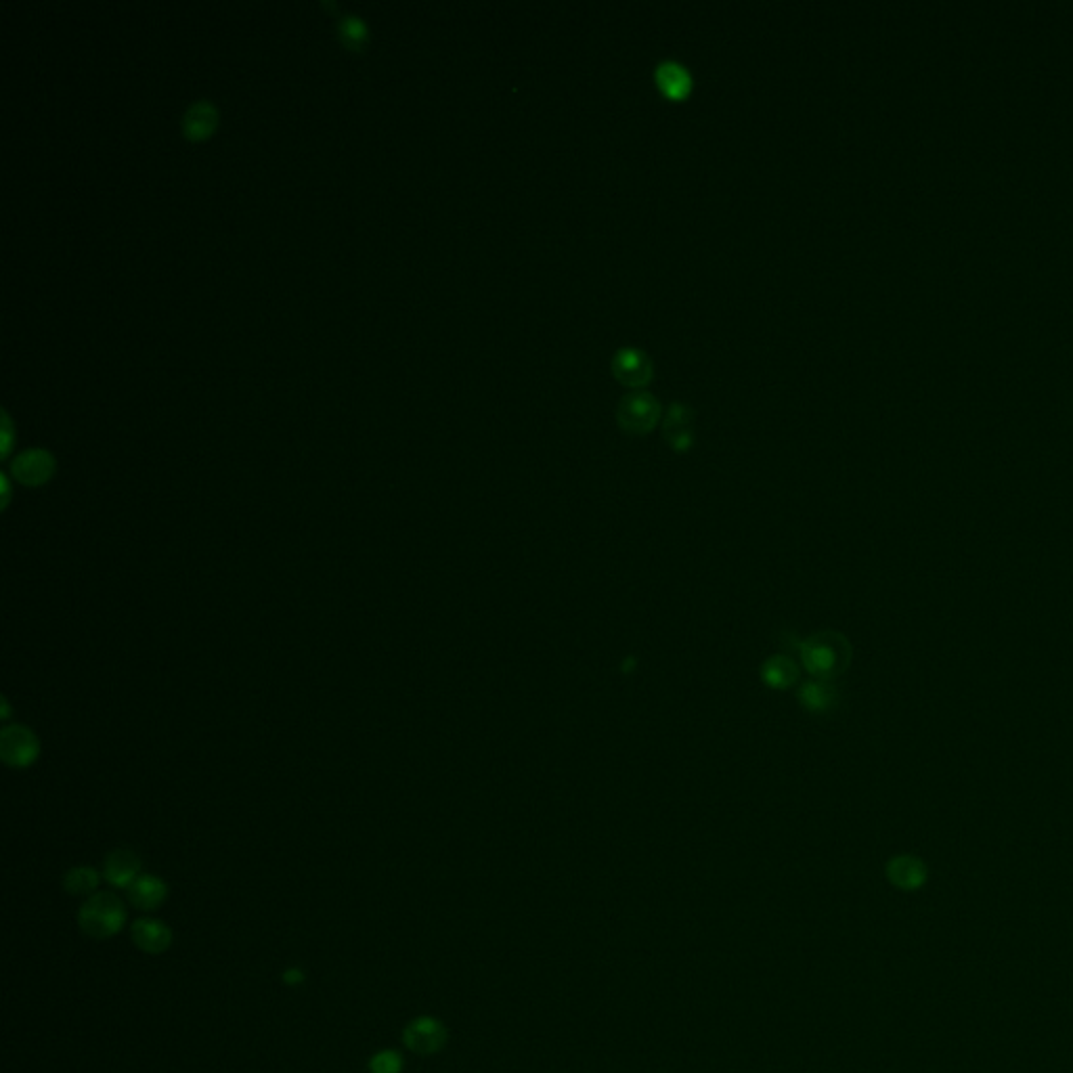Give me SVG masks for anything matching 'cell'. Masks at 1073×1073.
Here are the masks:
<instances>
[{"label":"cell","instance_id":"obj_21","mask_svg":"<svg viewBox=\"0 0 1073 1073\" xmlns=\"http://www.w3.org/2000/svg\"><path fill=\"white\" fill-rule=\"evenodd\" d=\"M283 981L290 983V985L300 983V981H304V973L300 969H290V971H286V975H283Z\"/></svg>","mask_w":1073,"mask_h":1073},{"label":"cell","instance_id":"obj_7","mask_svg":"<svg viewBox=\"0 0 1073 1073\" xmlns=\"http://www.w3.org/2000/svg\"><path fill=\"white\" fill-rule=\"evenodd\" d=\"M885 874L887 881L900 891H918L929 881L927 864L921 858L910 856V853L891 858L885 866Z\"/></svg>","mask_w":1073,"mask_h":1073},{"label":"cell","instance_id":"obj_1","mask_svg":"<svg viewBox=\"0 0 1073 1073\" xmlns=\"http://www.w3.org/2000/svg\"><path fill=\"white\" fill-rule=\"evenodd\" d=\"M799 652L805 669L822 682H832L841 677L849 669L853 656L849 640L843 633L832 629L812 635L799 646Z\"/></svg>","mask_w":1073,"mask_h":1073},{"label":"cell","instance_id":"obj_16","mask_svg":"<svg viewBox=\"0 0 1073 1073\" xmlns=\"http://www.w3.org/2000/svg\"><path fill=\"white\" fill-rule=\"evenodd\" d=\"M761 677L770 688L786 690L799 680V669L795 661L788 659V656H772V659L763 663Z\"/></svg>","mask_w":1073,"mask_h":1073},{"label":"cell","instance_id":"obj_13","mask_svg":"<svg viewBox=\"0 0 1073 1073\" xmlns=\"http://www.w3.org/2000/svg\"><path fill=\"white\" fill-rule=\"evenodd\" d=\"M126 891H128V902L143 912L158 910L168 897L166 883L160 877H153V874H141V877Z\"/></svg>","mask_w":1073,"mask_h":1073},{"label":"cell","instance_id":"obj_3","mask_svg":"<svg viewBox=\"0 0 1073 1073\" xmlns=\"http://www.w3.org/2000/svg\"><path fill=\"white\" fill-rule=\"evenodd\" d=\"M661 418V405L650 392H631L621 399L617 420L625 432L646 434Z\"/></svg>","mask_w":1073,"mask_h":1073},{"label":"cell","instance_id":"obj_19","mask_svg":"<svg viewBox=\"0 0 1073 1073\" xmlns=\"http://www.w3.org/2000/svg\"><path fill=\"white\" fill-rule=\"evenodd\" d=\"M403 1065V1057L397 1050H380L369 1061V1073H401Z\"/></svg>","mask_w":1073,"mask_h":1073},{"label":"cell","instance_id":"obj_12","mask_svg":"<svg viewBox=\"0 0 1073 1073\" xmlns=\"http://www.w3.org/2000/svg\"><path fill=\"white\" fill-rule=\"evenodd\" d=\"M663 434L675 451H688L692 445V409L673 403L665 415Z\"/></svg>","mask_w":1073,"mask_h":1073},{"label":"cell","instance_id":"obj_14","mask_svg":"<svg viewBox=\"0 0 1073 1073\" xmlns=\"http://www.w3.org/2000/svg\"><path fill=\"white\" fill-rule=\"evenodd\" d=\"M654 78H656V84H659V89L665 93V97L673 101L688 97L692 91V76L684 65L677 61H663L656 65Z\"/></svg>","mask_w":1073,"mask_h":1073},{"label":"cell","instance_id":"obj_20","mask_svg":"<svg viewBox=\"0 0 1073 1073\" xmlns=\"http://www.w3.org/2000/svg\"><path fill=\"white\" fill-rule=\"evenodd\" d=\"M11 434H13L11 422H9V415L5 413V418H3V455H7L9 449H11V441H13Z\"/></svg>","mask_w":1073,"mask_h":1073},{"label":"cell","instance_id":"obj_2","mask_svg":"<svg viewBox=\"0 0 1073 1073\" xmlns=\"http://www.w3.org/2000/svg\"><path fill=\"white\" fill-rule=\"evenodd\" d=\"M126 923L124 902L116 893L101 891L91 895L78 910V925L91 939H109L122 931Z\"/></svg>","mask_w":1073,"mask_h":1073},{"label":"cell","instance_id":"obj_18","mask_svg":"<svg viewBox=\"0 0 1073 1073\" xmlns=\"http://www.w3.org/2000/svg\"><path fill=\"white\" fill-rule=\"evenodd\" d=\"M338 34H340V40L344 42L348 49H361L365 42L369 40V30L365 26V21L361 17H357V15L342 17L340 26H338Z\"/></svg>","mask_w":1073,"mask_h":1073},{"label":"cell","instance_id":"obj_17","mask_svg":"<svg viewBox=\"0 0 1073 1073\" xmlns=\"http://www.w3.org/2000/svg\"><path fill=\"white\" fill-rule=\"evenodd\" d=\"M99 881L101 877L93 866H76L65 872L63 889L72 895H95Z\"/></svg>","mask_w":1073,"mask_h":1073},{"label":"cell","instance_id":"obj_8","mask_svg":"<svg viewBox=\"0 0 1073 1073\" xmlns=\"http://www.w3.org/2000/svg\"><path fill=\"white\" fill-rule=\"evenodd\" d=\"M612 374L625 386H644L652 378V361L640 348H621L612 357Z\"/></svg>","mask_w":1073,"mask_h":1073},{"label":"cell","instance_id":"obj_15","mask_svg":"<svg viewBox=\"0 0 1073 1073\" xmlns=\"http://www.w3.org/2000/svg\"><path fill=\"white\" fill-rule=\"evenodd\" d=\"M799 700L801 705L812 711V713H826V711H832L837 707L839 703V692L837 688L832 686L830 682H822V680H814V682H807L801 686V692H799Z\"/></svg>","mask_w":1073,"mask_h":1073},{"label":"cell","instance_id":"obj_6","mask_svg":"<svg viewBox=\"0 0 1073 1073\" xmlns=\"http://www.w3.org/2000/svg\"><path fill=\"white\" fill-rule=\"evenodd\" d=\"M11 474L17 483L40 487L55 474V457L47 449H26L11 462Z\"/></svg>","mask_w":1073,"mask_h":1073},{"label":"cell","instance_id":"obj_5","mask_svg":"<svg viewBox=\"0 0 1073 1073\" xmlns=\"http://www.w3.org/2000/svg\"><path fill=\"white\" fill-rule=\"evenodd\" d=\"M403 1044L411 1053L432 1057L447 1044V1027L434 1017H418L403 1029Z\"/></svg>","mask_w":1073,"mask_h":1073},{"label":"cell","instance_id":"obj_4","mask_svg":"<svg viewBox=\"0 0 1073 1073\" xmlns=\"http://www.w3.org/2000/svg\"><path fill=\"white\" fill-rule=\"evenodd\" d=\"M40 755L38 736L24 724H11L0 734V757L15 770L30 768Z\"/></svg>","mask_w":1073,"mask_h":1073},{"label":"cell","instance_id":"obj_10","mask_svg":"<svg viewBox=\"0 0 1073 1073\" xmlns=\"http://www.w3.org/2000/svg\"><path fill=\"white\" fill-rule=\"evenodd\" d=\"M130 933H133L135 946L151 956L166 952L172 944L170 927H166L162 921H156V918H139Z\"/></svg>","mask_w":1073,"mask_h":1073},{"label":"cell","instance_id":"obj_11","mask_svg":"<svg viewBox=\"0 0 1073 1073\" xmlns=\"http://www.w3.org/2000/svg\"><path fill=\"white\" fill-rule=\"evenodd\" d=\"M218 126V109L210 101H195L183 116V135L189 141L208 139Z\"/></svg>","mask_w":1073,"mask_h":1073},{"label":"cell","instance_id":"obj_9","mask_svg":"<svg viewBox=\"0 0 1073 1073\" xmlns=\"http://www.w3.org/2000/svg\"><path fill=\"white\" fill-rule=\"evenodd\" d=\"M103 877L112 887L128 889L141 877V858L130 849H114L103 864Z\"/></svg>","mask_w":1073,"mask_h":1073}]
</instances>
